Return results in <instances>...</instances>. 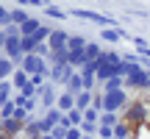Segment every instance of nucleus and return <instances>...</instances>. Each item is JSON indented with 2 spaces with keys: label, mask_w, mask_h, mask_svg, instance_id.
<instances>
[{
  "label": "nucleus",
  "mask_w": 150,
  "mask_h": 139,
  "mask_svg": "<svg viewBox=\"0 0 150 139\" xmlns=\"http://www.w3.org/2000/svg\"><path fill=\"white\" fill-rule=\"evenodd\" d=\"M36 92H39V100H42L45 111H47V109H56L59 97H56V89H53V84H45L42 89H36Z\"/></svg>",
  "instance_id": "7"
},
{
  "label": "nucleus",
  "mask_w": 150,
  "mask_h": 139,
  "mask_svg": "<svg viewBox=\"0 0 150 139\" xmlns=\"http://www.w3.org/2000/svg\"><path fill=\"white\" fill-rule=\"evenodd\" d=\"M45 78H47V75H31V84L36 86V89H42V86H45Z\"/></svg>",
  "instance_id": "34"
},
{
  "label": "nucleus",
  "mask_w": 150,
  "mask_h": 139,
  "mask_svg": "<svg viewBox=\"0 0 150 139\" xmlns=\"http://www.w3.org/2000/svg\"><path fill=\"white\" fill-rule=\"evenodd\" d=\"M86 45H89V42H86L83 36L72 33V36H70V45H67V50H86Z\"/></svg>",
  "instance_id": "23"
},
{
  "label": "nucleus",
  "mask_w": 150,
  "mask_h": 139,
  "mask_svg": "<svg viewBox=\"0 0 150 139\" xmlns=\"http://www.w3.org/2000/svg\"><path fill=\"white\" fill-rule=\"evenodd\" d=\"M0 125H3V131H6L11 139H17L22 131H25V123H20V120H14V117H11V120H3Z\"/></svg>",
  "instance_id": "9"
},
{
  "label": "nucleus",
  "mask_w": 150,
  "mask_h": 139,
  "mask_svg": "<svg viewBox=\"0 0 150 139\" xmlns=\"http://www.w3.org/2000/svg\"><path fill=\"white\" fill-rule=\"evenodd\" d=\"M81 123H83V111H78V109H72V111H67L61 117V125L64 128H81Z\"/></svg>",
  "instance_id": "8"
},
{
  "label": "nucleus",
  "mask_w": 150,
  "mask_h": 139,
  "mask_svg": "<svg viewBox=\"0 0 150 139\" xmlns=\"http://www.w3.org/2000/svg\"><path fill=\"white\" fill-rule=\"evenodd\" d=\"M11 89H14L11 81H0V103H8L11 100Z\"/></svg>",
  "instance_id": "24"
},
{
  "label": "nucleus",
  "mask_w": 150,
  "mask_h": 139,
  "mask_svg": "<svg viewBox=\"0 0 150 139\" xmlns=\"http://www.w3.org/2000/svg\"><path fill=\"white\" fill-rule=\"evenodd\" d=\"M100 36L106 39V42H120V39H122V31H120V28H106Z\"/></svg>",
  "instance_id": "26"
},
{
  "label": "nucleus",
  "mask_w": 150,
  "mask_h": 139,
  "mask_svg": "<svg viewBox=\"0 0 150 139\" xmlns=\"http://www.w3.org/2000/svg\"><path fill=\"white\" fill-rule=\"evenodd\" d=\"M0 139H11V136H8V134L3 131V125H0Z\"/></svg>",
  "instance_id": "36"
},
{
  "label": "nucleus",
  "mask_w": 150,
  "mask_h": 139,
  "mask_svg": "<svg viewBox=\"0 0 150 139\" xmlns=\"http://www.w3.org/2000/svg\"><path fill=\"white\" fill-rule=\"evenodd\" d=\"M11 84H14V89H17V92H22L28 84H31V78L25 75V70H17V72L11 75Z\"/></svg>",
  "instance_id": "15"
},
{
  "label": "nucleus",
  "mask_w": 150,
  "mask_h": 139,
  "mask_svg": "<svg viewBox=\"0 0 150 139\" xmlns=\"http://www.w3.org/2000/svg\"><path fill=\"white\" fill-rule=\"evenodd\" d=\"M147 84H150V72L147 70H142V67H136L134 72L125 78V89H136L142 95V92H147Z\"/></svg>",
  "instance_id": "2"
},
{
  "label": "nucleus",
  "mask_w": 150,
  "mask_h": 139,
  "mask_svg": "<svg viewBox=\"0 0 150 139\" xmlns=\"http://www.w3.org/2000/svg\"><path fill=\"white\" fill-rule=\"evenodd\" d=\"M0 56H3V53H0Z\"/></svg>",
  "instance_id": "40"
},
{
  "label": "nucleus",
  "mask_w": 150,
  "mask_h": 139,
  "mask_svg": "<svg viewBox=\"0 0 150 139\" xmlns=\"http://www.w3.org/2000/svg\"><path fill=\"white\" fill-rule=\"evenodd\" d=\"M42 139H53V136H50V134H42Z\"/></svg>",
  "instance_id": "37"
},
{
  "label": "nucleus",
  "mask_w": 150,
  "mask_h": 139,
  "mask_svg": "<svg viewBox=\"0 0 150 139\" xmlns=\"http://www.w3.org/2000/svg\"><path fill=\"white\" fill-rule=\"evenodd\" d=\"M20 70H25L28 78H31V75H47V72H50V67L45 64L42 56H25V61H22Z\"/></svg>",
  "instance_id": "3"
},
{
  "label": "nucleus",
  "mask_w": 150,
  "mask_h": 139,
  "mask_svg": "<svg viewBox=\"0 0 150 139\" xmlns=\"http://www.w3.org/2000/svg\"><path fill=\"white\" fill-rule=\"evenodd\" d=\"M45 14H47L50 20H67V11H61L59 6H53V3H47V6H45Z\"/></svg>",
  "instance_id": "21"
},
{
  "label": "nucleus",
  "mask_w": 150,
  "mask_h": 139,
  "mask_svg": "<svg viewBox=\"0 0 150 139\" xmlns=\"http://www.w3.org/2000/svg\"><path fill=\"white\" fill-rule=\"evenodd\" d=\"M14 111H17L14 100H8V103H0V123H3V120H11V117H14Z\"/></svg>",
  "instance_id": "22"
},
{
  "label": "nucleus",
  "mask_w": 150,
  "mask_h": 139,
  "mask_svg": "<svg viewBox=\"0 0 150 139\" xmlns=\"http://www.w3.org/2000/svg\"><path fill=\"white\" fill-rule=\"evenodd\" d=\"M64 92H70L72 97H78L81 92H83V78H81V72H72L70 75V81H67V89Z\"/></svg>",
  "instance_id": "10"
},
{
  "label": "nucleus",
  "mask_w": 150,
  "mask_h": 139,
  "mask_svg": "<svg viewBox=\"0 0 150 139\" xmlns=\"http://www.w3.org/2000/svg\"><path fill=\"white\" fill-rule=\"evenodd\" d=\"M128 136H134V128H131L128 123H117L114 125V139H128Z\"/></svg>",
  "instance_id": "18"
},
{
  "label": "nucleus",
  "mask_w": 150,
  "mask_h": 139,
  "mask_svg": "<svg viewBox=\"0 0 150 139\" xmlns=\"http://www.w3.org/2000/svg\"><path fill=\"white\" fill-rule=\"evenodd\" d=\"M78 72L83 75V78H97V61H86V64L81 67Z\"/></svg>",
  "instance_id": "25"
},
{
  "label": "nucleus",
  "mask_w": 150,
  "mask_h": 139,
  "mask_svg": "<svg viewBox=\"0 0 150 139\" xmlns=\"http://www.w3.org/2000/svg\"><path fill=\"white\" fill-rule=\"evenodd\" d=\"M72 72H78V70H72L70 64H53L50 72H47V78H50V84H64L67 86V81H70Z\"/></svg>",
  "instance_id": "5"
},
{
  "label": "nucleus",
  "mask_w": 150,
  "mask_h": 139,
  "mask_svg": "<svg viewBox=\"0 0 150 139\" xmlns=\"http://www.w3.org/2000/svg\"><path fill=\"white\" fill-rule=\"evenodd\" d=\"M111 78H117V67H111V64H103V61H97V81H111Z\"/></svg>",
  "instance_id": "11"
},
{
  "label": "nucleus",
  "mask_w": 150,
  "mask_h": 139,
  "mask_svg": "<svg viewBox=\"0 0 150 139\" xmlns=\"http://www.w3.org/2000/svg\"><path fill=\"white\" fill-rule=\"evenodd\" d=\"M128 103H131L128 100V92H125V89H117V92H111V95H103V111L117 114V111H122Z\"/></svg>",
  "instance_id": "1"
},
{
  "label": "nucleus",
  "mask_w": 150,
  "mask_h": 139,
  "mask_svg": "<svg viewBox=\"0 0 150 139\" xmlns=\"http://www.w3.org/2000/svg\"><path fill=\"white\" fill-rule=\"evenodd\" d=\"M117 123H120V114H111V111H103V114H100V125H108V128H114Z\"/></svg>",
  "instance_id": "28"
},
{
  "label": "nucleus",
  "mask_w": 150,
  "mask_h": 139,
  "mask_svg": "<svg viewBox=\"0 0 150 139\" xmlns=\"http://www.w3.org/2000/svg\"><path fill=\"white\" fill-rule=\"evenodd\" d=\"M100 53H103V50H100V45H97V42H89V45H86V59H89V61H97V59H100Z\"/></svg>",
  "instance_id": "27"
},
{
  "label": "nucleus",
  "mask_w": 150,
  "mask_h": 139,
  "mask_svg": "<svg viewBox=\"0 0 150 139\" xmlns=\"http://www.w3.org/2000/svg\"><path fill=\"white\" fill-rule=\"evenodd\" d=\"M14 72H17L14 61H11V59H6V56H0V81H3V78H11Z\"/></svg>",
  "instance_id": "16"
},
{
  "label": "nucleus",
  "mask_w": 150,
  "mask_h": 139,
  "mask_svg": "<svg viewBox=\"0 0 150 139\" xmlns=\"http://www.w3.org/2000/svg\"><path fill=\"white\" fill-rule=\"evenodd\" d=\"M3 48H6V33H3V28H0V53H3Z\"/></svg>",
  "instance_id": "35"
},
{
  "label": "nucleus",
  "mask_w": 150,
  "mask_h": 139,
  "mask_svg": "<svg viewBox=\"0 0 150 139\" xmlns=\"http://www.w3.org/2000/svg\"><path fill=\"white\" fill-rule=\"evenodd\" d=\"M145 125H147V128H150V114H147V123H145Z\"/></svg>",
  "instance_id": "38"
},
{
  "label": "nucleus",
  "mask_w": 150,
  "mask_h": 139,
  "mask_svg": "<svg viewBox=\"0 0 150 139\" xmlns=\"http://www.w3.org/2000/svg\"><path fill=\"white\" fill-rule=\"evenodd\" d=\"M92 100H95V92H81L78 97H75V109L78 111H86V109H92Z\"/></svg>",
  "instance_id": "13"
},
{
  "label": "nucleus",
  "mask_w": 150,
  "mask_h": 139,
  "mask_svg": "<svg viewBox=\"0 0 150 139\" xmlns=\"http://www.w3.org/2000/svg\"><path fill=\"white\" fill-rule=\"evenodd\" d=\"M97 139H114V128H108V125H100V128H97Z\"/></svg>",
  "instance_id": "31"
},
{
  "label": "nucleus",
  "mask_w": 150,
  "mask_h": 139,
  "mask_svg": "<svg viewBox=\"0 0 150 139\" xmlns=\"http://www.w3.org/2000/svg\"><path fill=\"white\" fill-rule=\"evenodd\" d=\"M6 25H11V11L0 3V28H6Z\"/></svg>",
  "instance_id": "30"
},
{
  "label": "nucleus",
  "mask_w": 150,
  "mask_h": 139,
  "mask_svg": "<svg viewBox=\"0 0 150 139\" xmlns=\"http://www.w3.org/2000/svg\"><path fill=\"white\" fill-rule=\"evenodd\" d=\"M50 136H53V139H67V128H64V125H56V128L50 131Z\"/></svg>",
  "instance_id": "32"
},
{
  "label": "nucleus",
  "mask_w": 150,
  "mask_h": 139,
  "mask_svg": "<svg viewBox=\"0 0 150 139\" xmlns=\"http://www.w3.org/2000/svg\"><path fill=\"white\" fill-rule=\"evenodd\" d=\"M86 61H89L86 59V50H70V67L72 70H81Z\"/></svg>",
  "instance_id": "14"
},
{
  "label": "nucleus",
  "mask_w": 150,
  "mask_h": 139,
  "mask_svg": "<svg viewBox=\"0 0 150 139\" xmlns=\"http://www.w3.org/2000/svg\"><path fill=\"white\" fill-rule=\"evenodd\" d=\"M83 120H86V123H97V125H100V111H97V109H86Z\"/></svg>",
  "instance_id": "29"
},
{
  "label": "nucleus",
  "mask_w": 150,
  "mask_h": 139,
  "mask_svg": "<svg viewBox=\"0 0 150 139\" xmlns=\"http://www.w3.org/2000/svg\"><path fill=\"white\" fill-rule=\"evenodd\" d=\"M47 45H50V53H56V50H67V45H70V33H67V31H56V28H53Z\"/></svg>",
  "instance_id": "6"
},
{
  "label": "nucleus",
  "mask_w": 150,
  "mask_h": 139,
  "mask_svg": "<svg viewBox=\"0 0 150 139\" xmlns=\"http://www.w3.org/2000/svg\"><path fill=\"white\" fill-rule=\"evenodd\" d=\"M42 25H45L42 20H36V17H31V20H28L25 25H22V36H33V33H36V31H39Z\"/></svg>",
  "instance_id": "17"
},
{
  "label": "nucleus",
  "mask_w": 150,
  "mask_h": 139,
  "mask_svg": "<svg viewBox=\"0 0 150 139\" xmlns=\"http://www.w3.org/2000/svg\"><path fill=\"white\" fill-rule=\"evenodd\" d=\"M70 14L81 17V20H92V22H97V25H106V28H117L114 17H108V14H97V11H86V9H72Z\"/></svg>",
  "instance_id": "4"
},
{
  "label": "nucleus",
  "mask_w": 150,
  "mask_h": 139,
  "mask_svg": "<svg viewBox=\"0 0 150 139\" xmlns=\"http://www.w3.org/2000/svg\"><path fill=\"white\" fill-rule=\"evenodd\" d=\"M67 139H83V131L81 128H67Z\"/></svg>",
  "instance_id": "33"
},
{
  "label": "nucleus",
  "mask_w": 150,
  "mask_h": 139,
  "mask_svg": "<svg viewBox=\"0 0 150 139\" xmlns=\"http://www.w3.org/2000/svg\"><path fill=\"white\" fill-rule=\"evenodd\" d=\"M117 89H125V81L122 78H111V81L103 84V95H111V92H117Z\"/></svg>",
  "instance_id": "19"
},
{
  "label": "nucleus",
  "mask_w": 150,
  "mask_h": 139,
  "mask_svg": "<svg viewBox=\"0 0 150 139\" xmlns=\"http://www.w3.org/2000/svg\"><path fill=\"white\" fill-rule=\"evenodd\" d=\"M28 20H31V14H28L25 9H14V11H11V22H14V25H20V28H22Z\"/></svg>",
  "instance_id": "20"
},
{
  "label": "nucleus",
  "mask_w": 150,
  "mask_h": 139,
  "mask_svg": "<svg viewBox=\"0 0 150 139\" xmlns=\"http://www.w3.org/2000/svg\"><path fill=\"white\" fill-rule=\"evenodd\" d=\"M56 109H59L61 114L72 111V109H75V97L70 95V92H61V95H59V103H56Z\"/></svg>",
  "instance_id": "12"
},
{
  "label": "nucleus",
  "mask_w": 150,
  "mask_h": 139,
  "mask_svg": "<svg viewBox=\"0 0 150 139\" xmlns=\"http://www.w3.org/2000/svg\"><path fill=\"white\" fill-rule=\"evenodd\" d=\"M147 92H150V84H147Z\"/></svg>",
  "instance_id": "39"
}]
</instances>
